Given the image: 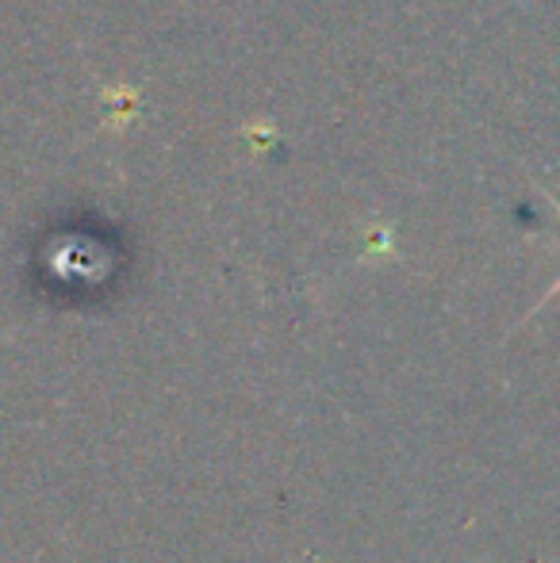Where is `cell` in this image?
<instances>
[{
    "label": "cell",
    "instance_id": "obj_1",
    "mask_svg": "<svg viewBox=\"0 0 560 563\" xmlns=\"http://www.w3.org/2000/svg\"><path fill=\"white\" fill-rule=\"evenodd\" d=\"M549 203H553V208H557V216H560V200H553V196H549ZM557 291H560V276H557V280H553V284H549V291H546V296H541V299H538V303H534V311H541V307H546V303H549V299H553V296H557ZM534 311H530V314H534Z\"/></svg>",
    "mask_w": 560,
    "mask_h": 563
}]
</instances>
